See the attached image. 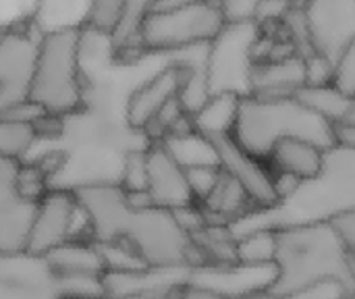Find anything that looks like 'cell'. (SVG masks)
Returning <instances> with one entry per match:
<instances>
[{"label":"cell","mask_w":355,"mask_h":299,"mask_svg":"<svg viewBox=\"0 0 355 299\" xmlns=\"http://www.w3.org/2000/svg\"><path fill=\"white\" fill-rule=\"evenodd\" d=\"M73 194L94 244H123L152 271H204L200 252L171 210L133 206L119 183L83 185Z\"/></svg>","instance_id":"cell-1"},{"label":"cell","mask_w":355,"mask_h":299,"mask_svg":"<svg viewBox=\"0 0 355 299\" xmlns=\"http://www.w3.org/2000/svg\"><path fill=\"white\" fill-rule=\"evenodd\" d=\"M275 279L266 289L279 299H295L322 285L355 299V258L327 219L293 221L275 227Z\"/></svg>","instance_id":"cell-2"},{"label":"cell","mask_w":355,"mask_h":299,"mask_svg":"<svg viewBox=\"0 0 355 299\" xmlns=\"http://www.w3.org/2000/svg\"><path fill=\"white\" fill-rule=\"evenodd\" d=\"M231 135L248 154L264 162L275 144L289 137L310 142L324 152L335 148V127L306 108L295 96L279 100L241 98Z\"/></svg>","instance_id":"cell-3"},{"label":"cell","mask_w":355,"mask_h":299,"mask_svg":"<svg viewBox=\"0 0 355 299\" xmlns=\"http://www.w3.org/2000/svg\"><path fill=\"white\" fill-rule=\"evenodd\" d=\"M83 27L60 25L42 35L29 102L54 117H71L83 108L85 81L81 73Z\"/></svg>","instance_id":"cell-4"},{"label":"cell","mask_w":355,"mask_h":299,"mask_svg":"<svg viewBox=\"0 0 355 299\" xmlns=\"http://www.w3.org/2000/svg\"><path fill=\"white\" fill-rule=\"evenodd\" d=\"M225 19L214 0L150 2L141 25V50L183 52L208 46L223 31Z\"/></svg>","instance_id":"cell-5"},{"label":"cell","mask_w":355,"mask_h":299,"mask_svg":"<svg viewBox=\"0 0 355 299\" xmlns=\"http://www.w3.org/2000/svg\"><path fill=\"white\" fill-rule=\"evenodd\" d=\"M260 35L256 23L225 25L206 50V89L208 96L231 94L252 96V73L256 67L254 48Z\"/></svg>","instance_id":"cell-6"},{"label":"cell","mask_w":355,"mask_h":299,"mask_svg":"<svg viewBox=\"0 0 355 299\" xmlns=\"http://www.w3.org/2000/svg\"><path fill=\"white\" fill-rule=\"evenodd\" d=\"M44 31L37 12L27 15L4 29V35L0 37V119L29 100Z\"/></svg>","instance_id":"cell-7"},{"label":"cell","mask_w":355,"mask_h":299,"mask_svg":"<svg viewBox=\"0 0 355 299\" xmlns=\"http://www.w3.org/2000/svg\"><path fill=\"white\" fill-rule=\"evenodd\" d=\"M204 69L206 52L200 58H175L164 65L129 94L123 112L125 125L133 131H146L171 102L181 98L191 75Z\"/></svg>","instance_id":"cell-8"},{"label":"cell","mask_w":355,"mask_h":299,"mask_svg":"<svg viewBox=\"0 0 355 299\" xmlns=\"http://www.w3.org/2000/svg\"><path fill=\"white\" fill-rule=\"evenodd\" d=\"M204 137H208V142L212 144L223 173H227L245 189L258 212L264 210L275 212L281 208V200L275 189V173L264 160L248 154L231 133L204 135Z\"/></svg>","instance_id":"cell-9"},{"label":"cell","mask_w":355,"mask_h":299,"mask_svg":"<svg viewBox=\"0 0 355 299\" xmlns=\"http://www.w3.org/2000/svg\"><path fill=\"white\" fill-rule=\"evenodd\" d=\"M79 214L81 210L75 194L71 189L52 187L37 202L35 219L27 241V254L33 258H44L52 250L73 239V229Z\"/></svg>","instance_id":"cell-10"},{"label":"cell","mask_w":355,"mask_h":299,"mask_svg":"<svg viewBox=\"0 0 355 299\" xmlns=\"http://www.w3.org/2000/svg\"><path fill=\"white\" fill-rule=\"evenodd\" d=\"M19 162L0 158V256L27 254V241L37 202L27 200L17 187Z\"/></svg>","instance_id":"cell-11"},{"label":"cell","mask_w":355,"mask_h":299,"mask_svg":"<svg viewBox=\"0 0 355 299\" xmlns=\"http://www.w3.org/2000/svg\"><path fill=\"white\" fill-rule=\"evenodd\" d=\"M0 299H69L44 258L0 256Z\"/></svg>","instance_id":"cell-12"},{"label":"cell","mask_w":355,"mask_h":299,"mask_svg":"<svg viewBox=\"0 0 355 299\" xmlns=\"http://www.w3.org/2000/svg\"><path fill=\"white\" fill-rule=\"evenodd\" d=\"M312 50L333 65L355 37V2H306Z\"/></svg>","instance_id":"cell-13"},{"label":"cell","mask_w":355,"mask_h":299,"mask_svg":"<svg viewBox=\"0 0 355 299\" xmlns=\"http://www.w3.org/2000/svg\"><path fill=\"white\" fill-rule=\"evenodd\" d=\"M152 206L162 210H181L185 206L198 204L191 187L187 183L185 169L171 156V152L160 144L148 148V189Z\"/></svg>","instance_id":"cell-14"},{"label":"cell","mask_w":355,"mask_h":299,"mask_svg":"<svg viewBox=\"0 0 355 299\" xmlns=\"http://www.w3.org/2000/svg\"><path fill=\"white\" fill-rule=\"evenodd\" d=\"M306 87L304 56L293 54L281 60L258 62L252 73V96L264 100L293 98Z\"/></svg>","instance_id":"cell-15"},{"label":"cell","mask_w":355,"mask_h":299,"mask_svg":"<svg viewBox=\"0 0 355 299\" xmlns=\"http://www.w3.org/2000/svg\"><path fill=\"white\" fill-rule=\"evenodd\" d=\"M204 212V219L208 225H218V227H233L241 223L243 219H250L258 212L245 189L231 179L227 173L220 169V179L212 194L198 204Z\"/></svg>","instance_id":"cell-16"},{"label":"cell","mask_w":355,"mask_h":299,"mask_svg":"<svg viewBox=\"0 0 355 299\" xmlns=\"http://www.w3.org/2000/svg\"><path fill=\"white\" fill-rule=\"evenodd\" d=\"M44 260L60 279H100L106 273L98 246L85 237L69 239L44 256Z\"/></svg>","instance_id":"cell-17"},{"label":"cell","mask_w":355,"mask_h":299,"mask_svg":"<svg viewBox=\"0 0 355 299\" xmlns=\"http://www.w3.org/2000/svg\"><path fill=\"white\" fill-rule=\"evenodd\" d=\"M324 156L327 152L320 150L318 146L289 137L275 144L266 158V164L272 173H285L300 179L302 183H310L320 177L324 169Z\"/></svg>","instance_id":"cell-18"},{"label":"cell","mask_w":355,"mask_h":299,"mask_svg":"<svg viewBox=\"0 0 355 299\" xmlns=\"http://www.w3.org/2000/svg\"><path fill=\"white\" fill-rule=\"evenodd\" d=\"M191 244L204 260V268L227 271L237 266V235L231 227L206 225L191 235Z\"/></svg>","instance_id":"cell-19"},{"label":"cell","mask_w":355,"mask_h":299,"mask_svg":"<svg viewBox=\"0 0 355 299\" xmlns=\"http://www.w3.org/2000/svg\"><path fill=\"white\" fill-rule=\"evenodd\" d=\"M239 96L218 94L210 96L206 104L191 114L193 129L202 135H218V133H233L239 108Z\"/></svg>","instance_id":"cell-20"},{"label":"cell","mask_w":355,"mask_h":299,"mask_svg":"<svg viewBox=\"0 0 355 299\" xmlns=\"http://www.w3.org/2000/svg\"><path fill=\"white\" fill-rule=\"evenodd\" d=\"M295 98L306 108H310L312 112H316L318 117L329 121L333 127L339 125V123H345L349 112H352V106H354V98L345 96L335 85L302 87Z\"/></svg>","instance_id":"cell-21"},{"label":"cell","mask_w":355,"mask_h":299,"mask_svg":"<svg viewBox=\"0 0 355 299\" xmlns=\"http://www.w3.org/2000/svg\"><path fill=\"white\" fill-rule=\"evenodd\" d=\"M171 156L183 166V169H193V166H218L216 152L208 137L198 133L196 129L181 133V135H171L160 142Z\"/></svg>","instance_id":"cell-22"},{"label":"cell","mask_w":355,"mask_h":299,"mask_svg":"<svg viewBox=\"0 0 355 299\" xmlns=\"http://www.w3.org/2000/svg\"><path fill=\"white\" fill-rule=\"evenodd\" d=\"M275 227H260L237 237V266L272 268L275 266Z\"/></svg>","instance_id":"cell-23"},{"label":"cell","mask_w":355,"mask_h":299,"mask_svg":"<svg viewBox=\"0 0 355 299\" xmlns=\"http://www.w3.org/2000/svg\"><path fill=\"white\" fill-rule=\"evenodd\" d=\"M35 142L37 135L33 125L0 119V158L23 162Z\"/></svg>","instance_id":"cell-24"},{"label":"cell","mask_w":355,"mask_h":299,"mask_svg":"<svg viewBox=\"0 0 355 299\" xmlns=\"http://www.w3.org/2000/svg\"><path fill=\"white\" fill-rule=\"evenodd\" d=\"M125 12V2H92L81 19V27L83 31H92L98 35H104L110 40V35L116 31L121 17Z\"/></svg>","instance_id":"cell-25"},{"label":"cell","mask_w":355,"mask_h":299,"mask_svg":"<svg viewBox=\"0 0 355 299\" xmlns=\"http://www.w3.org/2000/svg\"><path fill=\"white\" fill-rule=\"evenodd\" d=\"M119 185L125 194H146L148 189V148L131 150L121 160Z\"/></svg>","instance_id":"cell-26"},{"label":"cell","mask_w":355,"mask_h":299,"mask_svg":"<svg viewBox=\"0 0 355 299\" xmlns=\"http://www.w3.org/2000/svg\"><path fill=\"white\" fill-rule=\"evenodd\" d=\"M17 187L19 191L33 202H40L50 189V179L48 175L42 171V166L37 162H19V171H17Z\"/></svg>","instance_id":"cell-27"},{"label":"cell","mask_w":355,"mask_h":299,"mask_svg":"<svg viewBox=\"0 0 355 299\" xmlns=\"http://www.w3.org/2000/svg\"><path fill=\"white\" fill-rule=\"evenodd\" d=\"M185 175H187L191 194H193L196 202L200 204L216 187V183L220 179V166H193V169H185Z\"/></svg>","instance_id":"cell-28"},{"label":"cell","mask_w":355,"mask_h":299,"mask_svg":"<svg viewBox=\"0 0 355 299\" xmlns=\"http://www.w3.org/2000/svg\"><path fill=\"white\" fill-rule=\"evenodd\" d=\"M333 85L341 89L345 96L355 100V37L352 44L343 50L339 60L335 62V79Z\"/></svg>","instance_id":"cell-29"},{"label":"cell","mask_w":355,"mask_h":299,"mask_svg":"<svg viewBox=\"0 0 355 299\" xmlns=\"http://www.w3.org/2000/svg\"><path fill=\"white\" fill-rule=\"evenodd\" d=\"M306 62V87H320V85H333L335 79V65L312 52L310 56L304 58Z\"/></svg>","instance_id":"cell-30"},{"label":"cell","mask_w":355,"mask_h":299,"mask_svg":"<svg viewBox=\"0 0 355 299\" xmlns=\"http://www.w3.org/2000/svg\"><path fill=\"white\" fill-rule=\"evenodd\" d=\"M220 12L225 25H241V23H256V8L258 0H223Z\"/></svg>","instance_id":"cell-31"},{"label":"cell","mask_w":355,"mask_h":299,"mask_svg":"<svg viewBox=\"0 0 355 299\" xmlns=\"http://www.w3.org/2000/svg\"><path fill=\"white\" fill-rule=\"evenodd\" d=\"M335 233L339 235L341 244L345 246L347 254L355 258V208H349V210H343V212H337L333 214L331 219H327Z\"/></svg>","instance_id":"cell-32"},{"label":"cell","mask_w":355,"mask_h":299,"mask_svg":"<svg viewBox=\"0 0 355 299\" xmlns=\"http://www.w3.org/2000/svg\"><path fill=\"white\" fill-rule=\"evenodd\" d=\"M335 148L355 152V123H339L335 125Z\"/></svg>","instance_id":"cell-33"},{"label":"cell","mask_w":355,"mask_h":299,"mask_svg":"<svg viewBox=\"0 0 355 299\" xmlns=\"http://www.w3.org/2000/svg\"><path fill=\"white\" fill-rule=\"evenodd\" d=\"M175 299H225L223 296L204 289L200 285H191V283H183L175 289Z\"/></svg>","instance_id":"cell-34"},{"label":"cell","mask_w":355,"mask_h":299,"mask_svg":"<svg viewBox=\"0 0 355 299\" xmlns=\"http://www.w3.org/2000/svg\"><path fill=\"white\" fill-rule=\"evenodd\" d=\"M252 298H254V299H279V298H275V296H270L268 291H260V293H254Z\"/></svg>","instance_id":"cell-35"},{"label":"cell","mask_w":355,"mask_h":299,"mask_svg":"<svg viewBox=\"0 0 355 299\" xmlns=\"http://www.w3.org/2000/svg\"><path fill=\"white\" fill-rule=\"evenodd\" d=\"M347 123H355V100L354 106H352V112H349V117H347Z\"/></svg>","instance_id":"cell-36"},{"label":"cell","mask_w":355,"mask_h":299,"mask_svg":"<svg viewBox=\"0 0 355 299\" xmlns=\"http://www.w3.org/2000/svg\"><path fill=\"white\" fill-rule=\"evenodd\" d=\"M175 289H177V287H175ZM175 289H173L168 296H160V298H152V299H175Z\"/></svg>","instance_id":"cell-37"},{"label":"cell","mask_w":355,"mask_h":299,"mask_svg":"<svg viewBox=\"0 0 355 299\" xmlns=\"http://www.w3.org/2000/svg\"><path fill=\"white\" fill-rule=\"evenodd\" d=\"M4 29H6V25H2V23H0V37L4 35Z\"/></svg>","instance_id":"cell-38"},{"label":"cell","mask_w":355,"mask_h":299,"mask_svg":"<svg viewBox=\"0 0 355 299\" xmlns=\"http://www.w3.org/2000/svg\"><path fill=\"white\" fill-rule=\"evenodd\" d=\"M239 299H254V298H252V296H250V298H239Z\"/></svg>","instance_id":"cell-39"},{"label":"cell","mask_w":355,"mask_h":299,"mask_svg":"<svg viewBox=\"0 0 355 299\" xmlns=\"http://www.w3.org/2000/svg\"><path fill=\"white\" fill-rule=\"evenodd\" d=\"M339 299H347V298H339Z\"/></svg>","instance_id":"cell-40"}]
</instances>
